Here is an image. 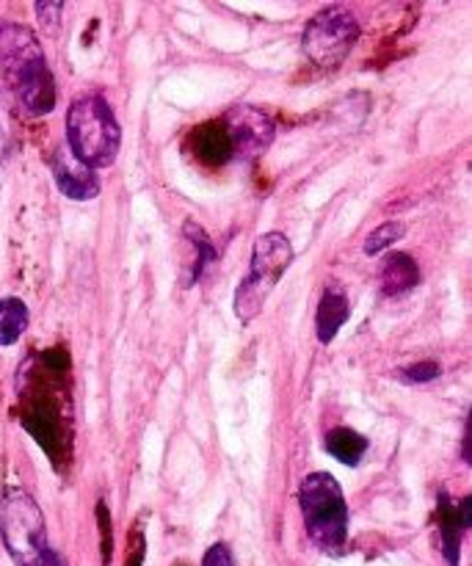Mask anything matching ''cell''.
<instances>
[{
    "label": "cell",
    "instance_id": "19",
    "mask_svg": "<svg viewBox=\"0 0 472 566\" xmlns=\"http://www.w3.org/2000/svg\"><path fill=\"white\" fill-rule=\"evenodd\" d=\"M202 566H235L232 562V553L227 545H213L208 553H204Z\"/></svg>",
    "mask_w": 472,
    "mask_h": 566
},
{
    "label": "cell",
    "instance_id": "9",
    "mask_svg": "<svg viewBox=\"0 0 472 566\" xmlns=\"http://www.w3.org/2000/svg\"><path fill=\"white\" fill-rule=\"evenodd\" d=\"M44 53L39 48V39L33 36L28 28L22 25H6L0 31V66H3L6 77H14L17 72H22L25 66H31L33 61H42Z\"/></svg>",
    "mask_w": 472,
    "mask_h": 566
},
{
    "label": "cell",
    "instance_id": "8",
    "mask_svg": "<svg viewBox=\"0 0 472 566\" xmlns=\"http://www.w3.org/2000/svg\"><path fill=\"white\" fill-rule=\"evenodd\" d=\"M53 171H55V186L64 197L75 199V202H86L99 193V177L94 175V169H88L86 164L75 158L70 153V147H61L53 158Z\"/></svg>",
    "mask_w": 472,
    "mask_h": 566
},
{
    "label": "cell",
    "instance_id": "15",
    "mask_svg": "<svg viewBox=\"0 0 472 566\" xmlns=\"http://www.w3.org/2000/svg\"><path fill=\"white\" fill-rule=\"evenodd\" d=\"M403 235H407V224H403V221H385V224L376 227L368 235V241H365V254L376 258V254L390 249L396 241H401Z\"/></svg>",
    "mask_w": 472,
    "mask_h": 566
},
{
    "label": "cell",
    "instance_id": "12",
    "mask_svg": "<svg viewBox=\"0 0 472 566\" xmlns=\"http://www.w3.org/2000/svg\"><path fill=\"white\" fill-rule=\"evenodd\" d=\"M324 448L337 462L348 464V468H357L365 453H368V440L363 434H357L354 429H332L326 434Z\"/></svg>",
    "mask_w": 472,
    "mask_h": 566
},
{
    "label": "cell",
    "instance_id": "6",
    "mask_svg": "<svg viewBox=\"0 0 472 566\" xmlns=\"http://www.w3.org/2000/svg\"><path fill=\"white\" fill-rule=\"evenodd\" d=\"M227 144H230V158L254 160L269 149L274 142V122L265 111L252 108V105H235L227 111L221 119Z\"/></svg>",
    "mask_w": 472,
    "mask_h": 566
},
{
    "label": "cell",
    "instance_id": "4",
    "mask_svg": "<svg viewBox=\"0 0 472 566\" xmlns=\"http://www.w3.org/2000/svg\"><path fill=\"white\" fill-rule=\"evenodd\" d=\"M293 263V247L282 232H265L254 241L252 263H249L247 280L235 293V315L241 324H252L263 313L265 302L280 285Z\"/></svg>",
    "mask_w": 472,
    "mask_h": 566
},
{
    "label": "cell",
    "instance_id": "18",
    "mask_svg": "<svg viewBox=\"0 0 472 566\" xmlns=\"http://www.w3.org/2000/svg\"><path fill=\"white\" fill-rule=\"evenodd\" d=\"M36 14H39V20H42L44 31H48V33L59 31L61 3H39V6H36Z\"/></svg>",
    "mask_w": 472,
    "mask_h": 566
},
{
    "label": "cell",
    "instance_id": "17",
    "mask_svg": "<svg viewBox=\"0 0 472 566\" xmlns=\"http://www.w3.org/2000/svg\"><path fill=\"white\" fill-rule=\"evenodd\" d=\"M440 374H442V370H440V365H437V363H420V365H412V368L401 370L403 379H407V381H418V385L437 379V376H440Z\"/></svg>",
    "mask_w": 472,
    "mask_h": 566
},
{
    "label": "cell",
    "instance_id": "13",
    "mask_svg": "<svg viewBox=\"0 0 472 566\" xmlns=\"http://www.w3.org/2000/svg\"><path fill=\"white\" fill-rule=\"evenodd\" d=\"M28 329V307L20 298L0 302V346H14Z\"/></svg>",
    "mask_w": 472,
    "mask_h": 566
},
{
    "label": "cell",
    "instance_id": "10",
    "mask_svg": "<svg viewBox=\"0 0 472 566\" xmlns=\"http://www.w3.org/2000/svg\"><path fill=\"white\" fill-rule=\"evenodd\" d=\"M348 315H352V304H348L346 291L337 285L326 287L324 296H321V304H318V315H315L318 340L321 343L335 340V335L343 329V324L348 321Z\"/></svg>",
    "mask_w": 472,
    "mask_h": 566
},
{
    "label": "cell",
    "instance_id": "7",
    "mask_svg": "<svg viewBox=\"0 0 472 566\" xmlns=\"http://www.w3.org/2000/svg\"><path fill=\"white\" fill-rule=\"evenodd\" d=\"M9 83L17 92V97H20V103L28 108V114L44 116L55 108V81L44 59L33 61L31 66L17 72Z\"/></svg>",
    "mask_w": 472,
    "mask_h": 566
},
{
    "label": "cell",
    "instance_id": "16",
    "mask_svg": "<svg viewBox=\"0 0 472 566\" xmlns=\"http://www.w3.org/2000/svg\"><path fill=\"white\" fill-rule=\"evenodd\" d=\"M182 232H186V238H193V247L199 249L197 269H193V276H191V280H199V274H202L204 265L213 263V260H216V249H213V243H210V238L204 235L202 227L193 224V221H186V227H182Z\"/></svg>",
    "mask_w": 472,
    "mask_h": 566
},
{
    "label": "cell",
    "instance_id": "5",
    "mask_svg": "<svg viewBox=\"0 0 472 566\" xmlns=\"http://www.w3.org/2000/svg\"><path fill=\"white\" fill-rule=\"evenodd\" d=\"M357 39V17L346 6H326L304 28L302 48L318 70H335V66H340L348 59Z\"/></svg>",
    "mask_w": 472,
    "mask_h": 566
},
{
    "label": "cell",
    "instance_id": "11",
    "mask_svg": "<svg viewBox=\"0 0 472 566\" xmlns=\"http://www.w3.org/2000/svg\"><path fill=\"white\" fill-rule=\"evenodd\" d=\"M420 282V269L407 252H392L387 254L385 263H381V291L385 296H407L409 291H415Z\"/></svg>",
    "mask_w": 472,
    "mask_h": 566
},
{
    "label": "cell",
    "instance_id": "14",
    "mask_svg": "<svg viewBox=\"0 0 472 566\" xmlns=\"http://www.w3.org/2000/svg\"><path fill=\"white\" fill-rule=\"evenodd\" d=\"M462 528L459 523V512L451 506H442V547H445V558L451 566H459V547H462Z\"/></svg>",
    "mask_w": 472,
    "mask_h": 566
},
{
    "label": "cell",
    "instance_id": "1",
    "mask_svg": "<svg viewBox=\"0 0 472 566\" xmlns=\"http://www.w3.org/2000/svg\"><path fill=\"white\" fill-rule=\"evenodd\" d=\"M122 144L119 122L99 94L72 99L66 111V147L88 169H105L116 160Z\"/></svg>",
    "mask_w": 472,
    "mask_h": 566
},
{
    "label": "cell",
    "instance_id": "2",
    "mask_svg": "<svg viewBox=\"0 0 472 566\" xmlns=\"http://www.w3.org/2000/svg\"><path fill=\"white\" fill-rule=\"evenodd\" d=\"M0 536L17 566H66L50 547L42 509L25 490H6L0 501Z\"/></svg>",
    "mask_w": 472,
    "mask_h": 566
},
{
    "label": "cell",
    "instance_id": "3",
    "mask_svg": "<svg viewBox=\"0 0 472 566\" xmlns=\"http://www.w3.org/2000/svg\"><path fill=\"white\" fill-rule=\"evenodd\" d=\"M298 506H302L304 528H307L310 539L321 551L337 556L348 539V506L335 475H307L302 481V490H298Z\"/></svg>",
    "mask_w": 472,
    "mask_h": 566
}]
</instances>
